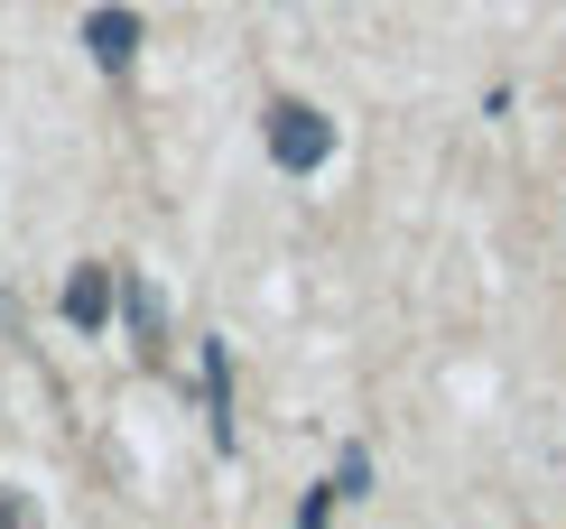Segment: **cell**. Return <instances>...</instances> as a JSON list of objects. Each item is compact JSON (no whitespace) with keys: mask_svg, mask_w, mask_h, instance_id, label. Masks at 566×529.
Listing matches in <instances>:
<instances>
[{"mask_svg":"<svg viewBox=\"0 0 566 529\" xmlns=\"http://www.w3.org/2000/svg\"><path fill=\"white\" fill-rule=\"evenodd\" d=\"M84 46H93V65H103V75H130L139 19H130V10H93V19H84Z\"/></svg>","mask_w":566,"mask_h":529,"instance_id":"cell-2","label":"cell"},{"mask_svg":"<svg viewBox=\"0 0 566 529\" xmlns=\"http://www.w3.org/2000/svg\"><path fill=\"white\" fill-rule=\"evenodd\" d=\"M0 529H46V520H38V501L19 492V484H0Z\"/></svg>","mask_w":566,"mask_h":529,"instance_id":"cell-5","label":"cell"},{"mask_svg":"<svg viewBox=\"0 0 566 529\" xmlns=\"http://www.w3.org/2000/svg\"><path fill=\"white\" fill-rule=\"evenodd\" d=\"M270 158L289 167V177H316V167L335 158V122H325L316 103H270Z\"/></svg>","mask_w":566,"mask_h":529,"instance_id":"cell-1","label":"cell"},{"mask_svg":"<svg viewBox=\"0 0 566 529\" xmlns=\"http://www.w3.org/2000/svg\"><path fill=\"white\" fill-rule=\"evenodd\" d=\"M122 325H130L139 353H158V325H168V317H158V288L139 279V270H122Z\"/></svg>","mask_w":566,"mask_h":529,"instance_id":"cell-4","label":"cell"},{"mask_svg":"<svg viewBox=\"0 0 566 529\" xmlns=\"http://www.w3.org/2000/svg\"><path fill=\"white\" fill-rule=\"evenodd\" d=\"M103 317H112V270L93 260V270H75V279H65V325H75V334H93Z\"/></svg>","mask_w":566,"mask_h":529,"instance_id":"cell-3","label":"cell"}]
</instances>
